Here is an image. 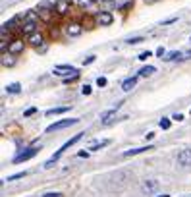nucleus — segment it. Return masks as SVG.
<instances>
[{"label": "nucleus", "instance_id": "15", "mask_svg": "<svg viewBox=\"0 0 191 197\" xmlns=\"http://www.w3.org/2000/svg\"><path fill=\"white\" fill-rule=\"evenodd\" d=\"M14 64H16V58H14V54L2 52V66H4V68H12Z\"/></svg>", "mask_w": 191, "mask_h": 197}, {"label": "nucleus", "instance_id": "34", "mask_svg": "<svg viewBox=\"0 0 191 197\" xmlns=\"http://www.w3.org/2000/svg\"><path fill=\"white\" fill-rule=\"evenodd\" d=\"M35 112H37V108H29V110H25V114H23V116H33Z\"/></svg>", "mask_w": 191, "mask_h": 197}, {"label": "nucleus", "instance_id": "25", "mask_svg": "<svg viewBox=\"0 0 191 197\" xmlns=\"http://www.w3.org/2000/svg\"><path fill=\"white\" fill-rule=\"evenodd\" d=\"M162 129H170V126H172V122H170V118H162L160 120V124H158Z\"/></svg>", "mask_w": 191, "mask_h": 197}, {"label": "nucleus", "instance_id": "27", "mask_svg": "<svg viewBox=\"0 0 191 197\" xmlns=\"http://www.w3.org/2000/svg\"><path fill=\"white\" fill-rule=\"evenodd\" d=\"M152 56V52H151V50H145V52H141V54H139V60H147V58H151Z\"/></svg>", "mask_w": 191, "mask_h": 197}, {"label": "nucleus", "instance_id": "7", "mask_svg": "<svg viewBox=\"0 0 191 197\" xmlns=\"http://www.w3.org/2000/svg\"><path fill=\"white\" fill-rule=\"evenodd\" d=\"M122 105H124V103H122V101H120V103L116 105L114 108H110V110H106V112H102V114H100V122L104 124V126H106V124H110V122H112V120L116 118V112L120 110V106H122Z\"/></svg>", "mask_w": 191, "mask_h": 197}, {"label": "nucleus", "instance_id": "23", "mask_svg": "<svg viewBox=\"0 0 191 197\" xmlns=\"http://www.w3.org/2000/svg\"><path fill=\"white\" fill-rule=\"evenodd\" d=\"M108 143H110L108 139H104V141H100V143H95V145H91V147H89V151H91V153H93V151H100L102 147H106Z\"/></svg>", "mask_w": 191, "mask_h": 197}, {"label": "nucleus", "instance_id": "33", "mask_svg": "<svg viewBox=\"0 0 191 197\" xmlns=\"http://www.w3.org/2000/svg\"><path fill=\"white\" fill-rule=\"evenodd\" d=\"M89 153H91L89 149H87V151H79V153H77V157H85V158H87V157H89Z\"/></svg>", "mask_w": 191, "mask_h": 197}, {"label": "nucleus", "instance_id": "26", "mask_svg": "<svg viewBox=\"0 0 191 197\" xmlns=\"http://www.w3.org/2000/svg\"><path fill=\"white\" fill-rule=\"evenodd\" d=\"M143 41H145L143 37H133V39L128 41V45H139V43H143Z\"/></svg>", "mask_w": 191, "mask_h": 197}, {"label": "nucleus", "instance_id": "31", "mask_svg": "<svg viewBox=\"0 0 191 197\" xmlns=\"http://www.w3.org/2000/svg\"><path fill=\"white\" fill-rule=\"evenodd\" d=\"M81 93L83 95H91V85H83L81 87Z\"/></svg>", "mask_w": 191, "mask_h": 197}, {"label": "nucleus", "instance_id": "10", "mask_svg": "<svg viewBox=\"0 0 191 197\" xmlns=\"http://www.w3.org/2000/svg\"><path fill=\"white\" fill-rule=\"evenodd\" d=\"M156 189H158V182H156V180H145L143 184H141V191L147 193V195L155 193Z\"/></svg>", "mask_w": 191, "mask_h": 197}, {"label": "nucleus", "instance_id": "16", "mask_svg": "<svg viewBox=\"0 0 191 197\" xmlns=\"http://www.w3.org/2000/svg\"><path fill=\"white\" fill-rule=\"evenodd\" d=\"M135 83H137V77L133 76V77H128V79H124V83H122V89L124 91H131L135 87Z\"/></svg>", "mask_w": 191, "mask_h": 197}, {"label": "nucleus", "instance_id": "30", "mask_svg": "<svg viewBox=\"0 0 191 197\" xmlns=\"http://www.w3.org/2000/svg\"><path fill=\"white\" fill-rule=\"evenodd\" d=\"M93 2H95V0H77V4H79V6H91Z\"/></svg>", "mask_w": 191, "mask_h": 197}, {"label": "nucleus", "instance_id": "18", "mask_svg": "<svg viewBox=\"0 0 191 197\" xmlns=\"http://www.w3.org/2000/svg\"><path fill=\"white\" fill-rule=\"evenodd\" d=\"M155 72H156V68H155V66H145V68H141V70H139V76H141V77H149V76H152V74H155Z\"/></svg>", "mask_w": 191, "mask_h": 197}, {"label": "nucleus", "instance_id": "17", "mask_svg": "<svg viewBox=\"0 0 191 197\" xmlns=\"http://www.w3.org/2000/svg\"><path fill=\"white\" fill-rule=\"evenodd\" d=\"M71 106H56V108H50V110H47V116H54V114H64L68 112Z\"/></svg>", "mask_w": 191, "mask_h": 197}, {"label": "nucleus", "instance_id": "32", "mask_svg": "<svg viewBox=\"0 0 191 197\" xmlns=\"http://www.w3.org/2000/svg\"><path fill=\"white\" fill-rule=\"evenodd\" d=\"M156 54H158L160 58H162V56H166V50H164L162 47H158V48H156Z\"/></svg>", "mask_w": 191, "mask_h": 197}, {"label": "nucleus", "instance_id": "22", "mask_svg": "<svg viewBox=\"0 0 191 197\" xmlns=\"http://www.w3.org/2000/svg\"><path fill=\"white\" fill-rule=\"evenodd\" d=\"M23 21H37V23H39V14L37 12H27L23 16Z\"/></svg>", "mask_w": 191, "mask_h": 197}, {"label": "nucleus", "instance_id": "6", "mask_svg": "<svg viewBox=\"0 0 191 197\" xmlns=\"http://www.w3.org/2000/svg\"><path fill=\"white\" fill-rule=\"evenodd\" d=\"M71 8V2L70 0H56L54 2V14L56 16H66Z\"/></svg>", "mask_w": 191, "mask_h": 197}, {"label": "nucleus", "instance_id": "29", "mask_svg": "<svg viewBox=\"0 0 191 197\" xmlns=\"http://www.w3.org/2000/svg\"><path fill=\"white\" fill-rule=\"evenodd\" d=\"M106 83H108V81H106V77H97V85H99V87H104Z\"/></svg>", "mask_w": 191, "mask_h": 197}, {"label": "nucleus", "instance_id": "37", "mask_svg": "<svg viewBox=\"0 0 191 197\" xmlns=\"http://www.w3.org/2000/svg\"><path fill=\"white\" fill-rule=\"evenodd\" d=\"M174 21H176V18H170V19H166L162 25H170V23H174Z\"/></svg>", "mask_w": 191, "mask_h": 197}, {"label": "nucleus", "instance_id": "11", "mask_svg": "<svg viewBox=\"0 0 191 197\" xmlns=\"http://www.w3.org/2000/svg\"><path fill=\"white\" fill-rule=\"evenodd\" d=\"M178 164L180 166H191V149H183L178 155Z\"/></svg>", "mask_w": 191, "mask_h": 197}, {"label": "nucleus", "instance_id": "3", "mask_svg": "<svg viewBox=\"0 0 191 197\" xmlns=\"http://www.w3.org/2000/svg\"><path fill=\"white\" fill-rule=\"evenodd\" d=\"M64 33L68 35V37H79V35L83 33V25L79 23V21H70V23L64 25Z\"/></svg>", "mask_w": 191, "mask_h": 197}, {"label": "nucleus", "instance_id": "28", "mask_svg": "<svg viewBox=\"0 0 191 197\" xmlns=\"http://www.w3.org/2000/svg\"><path fill=\"white\" fill-rule=\"evenodd\" d=\"M43 197H64L60 191H48V193H45Z\"/></svg>", "mask_w": 191, "mask_h": 197}, {"label": "nucleus", "instance_id": "4", "mask_svg": "<svg viewBox=\"0 0 191 197\" xmlns=\"http://www.w3.org/2000/svg\"><path fill=\"white\" fill-rule=\"evenodd\" d=\"M39 149H41V147H29V149H25L23 153H19V155L14 157V164H19V162H25V160L33 158L37 153H39Z\"/></svg>", "mask_w": 191, "mask_h": 197}, {"label": "nucleus", "instance_id": "14", "mask_svg": "<svg viewBox=\"0 0 191 197\" xmlns=\"http://www.w3.org/2000/svg\"><path fill=\"white\" fill-rule=\"evenodd\" d=\"M60 72H70V74H77V70L70 64H60V66H54V74H60Z\"/></svg>", "mask_w": 191, "mask_h": 197}, {"label": "nucleus", "instance_id": "19", "mask_svg": "<svg viewBox=\"0 0 191 197\" xmlns=\"http://www.w3.org/2000/svg\"><path fill=\"white\" fill-rule=\"evenodd\" d=\"M37 10H50V12H54V4L48 2V0H43V2H39Z\"/></svg>", "mask_w": 191, "mask_h": 197}, {"label": "nucleus", "instance_id": "12", "mask_svg": "<svg viewBox=\"0 0 191 197\" xmlns=\"http://www.w3.org/2000/svg\"><path fill=\"white\" fill-rule=\"evenodd\" d=\"M21 31L25 35H31L35 31H39V23H37V21H23V23H21Z\"/></svg>", "mask_w": 191, "mask_h": 197}, {"label": "nucleus", "instance_id": "5", "mask_svg": "<svg viewBox=\"0 0 191 197\" xmlns=\"http://www.w3.org/2000/svg\"><path fill=\"white\" fill-rule=\"evenodd\" d=\"M23 48H25L23 39H14V41H10V43H8V52H10V54H14V56L21 54V52H23Z\"/></svg>", "mask_w": 191, "mask_h": 197}, {"label": "nucleus", "instance_id": "20", "mask_svg": "<svg viewBox=\"0 0 191 197\" xmlns=\"http://www.w3.org/2000/svg\"><path fill=\"white\" fill-rule=\"evenodd\" d=\"M19 89H21V85H19V83H10V85H6V93H10V95L19 93Z\"/></svg>", "mask_w": 191, "mask_h": 197}, {"label": "nucleus", "instance_id": "24", "mask_svg": "<svg viewBox=\"0 0 191 197\" xmlns=\"http://www.w3.org/2000/svg\"><path fill=\"white\" fill-rule=\"evenodd\" d=\"M27 176V172H18V174H12V176H8V180L6 182H14V180H21V178H25Z\"/></svg>", "mask_w": 191, "mask_h": 197}, {"label": "nucleus", "instance_id": "2", "mask_svg": "<svg viewBox=\"0 0 191 197\" xmlns=\"http://www.w3.org/2000/svg\"><path fill=\"white\" fill-rule=\"evenodd\" d=\"M79 122V118H68V120H58L54 124H50V126L47 128L48 133H52V131H58V129H66V128H71L75 126V124Z\"/></svg>", "mask_w": 191, "mask_h": 197}, {"label": "nucleus", "instance_id": "13", "mask_svg": "<svg viewBox=\"0 0 191 197\" xmlns=\"http://www.w3.org/2000/svg\"><path fill=\"white\" fill-rule=\"evenodd\" d=\"M147 151H152L151 145H147V147H137V149H129L126 153H122V157L128 158V157H135V155H141V153H147Z\"/></svg>", "mask_w": 191, "mask_h": 197}, {"label": "nucleus", "instance_id": "36", "mask_svg": "<svg viewBox=\"0 0 191 197\" xmlns=\"http://www.w3.org/2000/svg\"><path fill=\"white\" fill-rule=\"evenodd\" d=\"M152 137H155V133H152V131H149V133H147V135H145V139H147V141H151V139H152Z\"/></svg>", "mask_w": 191, "mask_h": 197}, {"label": "nucleus", "instance_id": "8", "mask_svg": "<svg viewBox=\"0 0 191 197\" xmlns=\"http://www.w3.org/2000/svg\"><path fill=\"white\" fill-rule=\"evenodd\" d=\"M97 21H99L100 27H108V25L114 23V16L110 12H99L97 14Z\"/></svg>", "mask_w": 191, "mask_h": 197}, {"label": "nucleus", "instance_id": "35", "mask_svg": "<svg viewBox=\"0 0 191 197\" xmlns=\"http://www.w3.org/2000/svg\"><path fill=\"white\" fill-rule=\"evenodd\" d=\"M95 62V56H89V58H85L83 60V64H93Z\"/></svg>", "mask_w": 191, "mask_h": 197}, {"label": "nucleus", "instance_id": "38", "mask_svg": "<svg viewBox=\"0 0 191 197\" xmlns=\"http://www.w3.org/2000/svg\"><path fill=\"white\" fill-rule=\"evenodd\" d=\"M172 120H178V122L183 120V114H174V118H172Z\"/></svg>", "mask_w": 191, "mask_h": 197}, {"label": "nucleus", "instance_id": "1", "mask_svg": "<svg viewBox=\"0 0 191 197\" xmlns=\"http://www.w3.org/2000/svg\"><path fill=\"white\" fill-rule=\"evenodd\" d=\"M83 135H85V133H75V135L71 137V139H68V141H66V143L62 145V147L58 149V151L54 153V155H52V157H50V158L47 160V162H45V168H52V164H54L56 160L62 157V153H64V151H68V149L71 147V145H75V143H77V141H79V139H81V137H83Z\"/></svg>", "mask_w": 191, "mask_h": 197}, {"label": "nucleus", "instance_id": "9", "mask_svg": "<svg viewBox=\"0 0 191 197\" xmlns=\"http://www.w3.org/2000/svg\"><path fill=\"white\" fill-rule=\"evenodd\" d=\"M27 43H29V45H33L35 48H39V47L45 45V37H43L41 31H35L31 35H27Z\"/></svg>", "mask_w": 191, "mask_h": 197}, {"label": "nucleus", "instance_id": "39", "mask_svg": "<svg viewBox=\"0 0 191 197\" xmlns=\"http://www.w3.org/2000/svg\"><path fill=\"white\" fill-rule=\"evenodd\" d=\"M156 197H170V195H168V193H162V195H156Z\"/></svg>", "mask_w": 191, "mask_h": 197}, {"label": "nucleus", "instance_id": "21", "mask_svg": "<svg viewBox=\"0 0 191 197\" xmlns=\"http://www.w3.org/2000/svg\"><path fill=\"white\" fill-rule=\"evenodd\" d=\"M180 58H181V52H178V50H172V52H168V54L164 56V60L170 62V60H180Z\"/></svg>", "mask_w": 191, "mask_h": 197}]
</instances>
